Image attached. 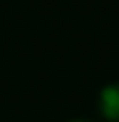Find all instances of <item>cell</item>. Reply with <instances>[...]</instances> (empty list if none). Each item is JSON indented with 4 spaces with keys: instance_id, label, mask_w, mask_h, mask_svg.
<instances>
[{
    "instance_id": "cell-1",
    "label": "cell",
    "mask_w": 119,
    "mask_h": 122,
    "mask_svg": "<svg viewBox=\"0 0 119 122\" xmlns=\"http://www.w3.org/2000/svg\"><path fill=\"white\" fill-rule=\"evenodd\" d=\"M97 105H99V112L107 122H119V82H109L102 87Z\"/></svg>"
},
{
    "instance_id": "cell-2",
    "label": "cell",
    "mask_w": 119,
    "mask_h": 122,
    "mask_svg": "<svg viewBox=\"0 0 119 122\" xmlns=\"http://www.w3.org/2000/svg\"><path fill=\"white\" fill-rule=\"evenodd\" d=\"M69 122H92V120H69Z\"/></svg>"
}]
</instances>
